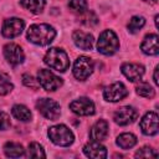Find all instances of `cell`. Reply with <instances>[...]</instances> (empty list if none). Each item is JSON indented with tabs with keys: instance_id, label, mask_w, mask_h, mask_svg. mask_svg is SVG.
Segmentation results:
<instances>
[{
	"instance_id": "6da1fadb",
	"label": "cell",
	"mask_w": 159,
	"mask_h": 159,
	"mask_svg": "<svg viewBox=\"0 0 159 159\" xmlns=\"http://www.w3.org/2000/svg\"><path fill=\"white\" fill-rule=\"evenodd\" d=\"M27 40L39 46L51 43L56 36V30L48 24H34L27 30Z\"/></svg>"
},
{
	"instance_id": "484cf974",
	"label": "cell",
	"mask_w": 159,
	"mask_h": 159,
	"mask_svg": "<svg viewBox=\"0 0 159 159\" xmlns=\"http://www.w3.org/2000/svg\"><path fill=\"white\" fill-rule=\"evenodd\" d=\"M27 157H30V158H45L46 154H45V150H43L42 145H40L36 142H32V143L29 144Z\"/></svg>"
},
{
	"instance_id": "8fae6325",
	"label": "cell",
	"mask_w": 159,
	"mask_h": 159,
	"mask_svg": "<svg viewBox=\"0 0 159 159\" xmlns=\"http://www.w3.org/2000/svg\"><path fill=\"white\" fill-rule=\"evenodd\" d=\"M70 109L77 116H92L94 114V103L87 97H81L70 103Z\"/></svg>"
},
{
	"instance_id": "2e32d148",
	"label": "cell",
	"mask_w": 159,
	"mask_h": 159,
	"mask_svg": "<svg viewBox=\"0 0 159 159\" xmlns=\"http://www.w3.org/2000/svg\"><path fill=\"white\" fill-rule=\"evenodd\" d=\"M83 153L94 159H104L107 157V149L104 145H102L99 142H89L83 147Z\"/></svg>"
},
{
	"instance_id": "83f0119b",
	"label": "cell",
	"mask_w": 159,
	"mask_h": 159,
	"mask_svg": "<svg viewBox=\"0 0 159 159\" xmlns=\"http://www.w3.org/2000/svg\"><path fill=\"white\" fill-rule=\"evenodd\" d=\"M135 157H137V158H157V157H158V153H157L153 148L144 147V148L139 149V150L135 153Z\"/></svg>"
},
{
	"instance_id": "8992f818",
	"label": "cell",
	"mask_w": 159,
	"mask_h": 159,
	"mask_svg": "<svg viewBox=\"0 0 159 159\" xmlns=\"http://www.w3.org/2000/svg\"><path fill=\"white\" fill-rule=\"evenodd\" d=\"M37 82L45 91L48 92H53L62 86V78L45 68H41L37 72Z\"/></svg>"
},
{
	"instance_id": "5bb4252c",
	"label": "cell",
	"mask_w": 159,
	"mask_h": 159,
	"mask_svg": "<svg viewBox=\"0 0 159 159\" xmlns=\"http://www.w3.org/2000/svg\"><path fill=\"white\" fill-rule=\"evenodd\" d=\"M72 40L77 47L84 51H89L93 47V36L89 32H84L81 30H76L72 35Z\"/></svg>"
},
{
	"instance_id": "9a60e30c",
	"label": "cell",
	"mask_w": 159,
	"mask_h": 159,
	"mask_svg": "<svg viewBox=\"0 0 159 159\" xmlns=\"http://www.w3.org/2000/svg\"><path fill=\"white\" fill-rule=\"evenodd\" d=\"M120 70L130 82L139 81L144 75V67L139 63H123Z\"/></svg>"
},
{
	"instance_id": "603a6c76",
	"label": "cell",
	"mask_w": 159,
	"mask_h": 159,
	"mask_svg": "<svg viewBox=\"0 0 159 159\" xmlns=\"http://www.w3.org/2000/svg\"><path fill=\"white\" fill-rule=\"evenodd\" d=\"M144 25H145V19H144L143 16H133V17L129 20L127 27H128V31H129L130 34H135V32H138Z\"/></svg>"
},
{
	"instance_id": "ffe728a7",
	"label": "cell",
	"mask_w": 159,
	"mask_h": 159,
	"mask_svg": "<svg viewBox=\"0 0 159 159\" xmlns=\"http://www.w3.org/2000/svg\"><path fill=\"white\" fill-rule=\"evenodd\" d=\"M4 152H5L6 157H9V158H20L24 155L25 149L20 143L7 142L4 147Z\"/></svg>"
},
{
	"instance_id": "7a4b0ae2",
	"label": "cell",
	"mask_w": 159,
	"mask_h": 159,
	"mask_svg": "<svg viewBox=\"0 0 159 159\" xmlns=\"http://www.w3.org/2000/svg\"><path fill=\"white\" fill-rule=\"evenodd\" d=\"M43 62L50 68L58 71V72H65L70 67V60H68L67 53L62 48H58V47L50 48L43 57Z\"/></svg>"
},
{
	"instance_id": "3957f363",
	"label": "cell",
	"mask_w": 159,
	"mask_h": 159,
	"mask_svg": "<svg viewBox=\"0 0 159 159\" xmlns=\"http://www.w3.org/2000/svg\"><path fill=\"white\" fill-rule=\"evenodd\" d=\"M47 134L51 142L60 147H68L75 140V135L72 130L65 124H57V125L50 127Z\"/></svg>"
},
{
	"instance_id": "d6986e66",
	"label": "cell",
	"mask_w": 159,
	"mask_h": 159,
	"mask_svg": "<svg viewBox=\"0 0 159 159\" xmlns=\"http://www.w3.org/2000/svg\"><path fill=\"white\" fill-rule=\"evenodd\" d=\"M11 113L17 120H21V122H29L32 118L31 111L24 104H15L11 109Z\"/></svg>"
},
{
	"instance_id": "cb8c5ba5",
	"label": "cell",
	"mask_w": 159,
	"mask_h": 159,
	"mask_svg": "<svg viewBox=\"0 0 159 159\" xmlns=\"http://www.w3.org/2000/svg\"><path fill=\"white\" fill-rule=\"evenodd\" d=\"M12 88H14V84L10 81V77L6 73L0 72V94L1 96L7 94L9 92L12 91Z\"/></svg>"
},
{
	"instance_id": "277c9868",
	"label": "cell",
	"mask_w": 159,
	"mask_h": 159,
	"mask_svg": "<svg viewBox=\"0 0 159 159\" xmlns=\"http://www.w3.org/2000/svg\"><path fill=\"white\" fill-rule=\"evenodd\" d=\"M119 47V40L117 37V35L114 34V31L112 30H104L97 41V50L98 52H101L102 55H113L114 52H117Z\"/></svg>"
},
{
	"instance_id": "9c48e42d",
	"label": "cell",
	"mask_w": 159,
	"mask_h": 159,
	"mask_svg": "<svg viewBox=\"0 0 159 159\" xmlns=\"http://www.w3.org/2000/svg\"><path fill=\"white\" fill-rule=\"evenodd\" d=\"M24 27H25L24 20L19 19V17H10V19L4 21L1 34H2L4 37L14 39V37L19 36L22 32Z\"/></svg>"
},
{
	"instance_id": "44dd1931",
	"label": "cell",
	"mask_w": 159,
	"mask_h": 159,
	"mask_svg": "<svg viewBox=\"0 0 159 159\" xmlns=\"http://www.w3.org/2000/svg\"><path fill=\"white\" fill-rule=\"evenodd\" d=\"M137 144V137L132 133H122L117 137V145L122 149H129Z\"/></svg>"
},
{
	"instance_id": "4fadbf2b",
	"label": "cell",
	"mask_w": 159,
	"mask_h": 159,
	"mask_svg": "<svg viewBox=\"0 0 159 159\" xmlns=\"http://www.w3.org/2000/svg\"><path fill=\"white\" fill-rule=\"evenodd\" d=\"M140 129L145 135H155L158 133V114L155 112H148L140 119Z\"/></svg>"
},
{
	"instance_id": "ac0fdd59",
	"label": "cell",
	"mask_w": 159,
	"mask_h": 159,
	"mask_svg": "<svg viewBox=\"0 0 159 159\" xmlns=\"http://www.w3.org/2000/svg\"><path fill=\"white\" fill-rule=\"evenodd\" d=\"M140 50L149 56L158 55L159 52V45H158V35L157 34H149L145 36L140 45Z\"/></svg>"
},
{
	"instance_id": "4dcf8cb0",
	"label": "cell",
	"mask_w": 159,
	"mask_h": 159,
	"mask_svg": "<svg viewBox=\"0 0 159 159\" xmlns=\"http://www.w3.org/2000/svg\"><path fill=\"white\" fill-rule=\"evenodd\" d=\"M157 73H158V66H157V67H155V70H154V77H153V78H154V83H155V84H158V76H157Z\"/></svg>"
},
{
	"instance_id": "d4e9b609",
	"label": "cell",
	"mask_w": 159,
	"mask_h": 159,
	"mask_svg": "<svg viewBox=\"0 0 159 159\" xmlns=\"http://www.w3.org/2000/svg\"><path fill=\"white\" fill-rule=\"evenodd\" d=\"M135 91H137V93H138L140 97H144V98H153L154 94H155L154 88H153L149 83H147V82H140V83L137 86Z\"/></svg>"
},
{
	"instance_id": "1f68e13d",
	"label": "cell",
	"mask_w": 159,
	"mask_h": 159,
	"mask_svg": "<svg viewBox=\"0 0 159 159\" xmlns=\"http://www.w3.org/2000/svg\"><path fill=\"white\" fill-rule=\"evenodd\" d=\"M143 1H145V2H152V4H155L158 0H143Z\"/></svg>"
},
{
	"instance_id": "52a82bcc",
	"label": "cell",
	"mask_w": 159,
	"mask_h": 159,
	"mask_svg": "<svg viewBox=\"0 0 159 159\" xmlns=\"http://www.w3.org/2000/svg\"><path fill=\"white\" fill-rule=\"evenodd\" d=\"M72 72H73V76L78 81L87 80L93 72V61H92V58H89L87 56H80L75 61Z\"/></svg>"
},
{
	"instance_id": "30bf717a",
	"label": "cell",
	"mask_w": 159,
	"mask_h": 159,
	"mask_svg": "<svg viewBox=\"0 0 159 159\" xmlns=\"http://www.w3.org/2000/svg\"><path fill=\"white\" fill-rule=\"evenodd\" d=\"M138 117V111L132 106H123L114 112L113 119L119 125H127L133 123Z\"/></svg>"
},
{
	"instance_id": "f546056e",
	"label": "cell",
	"mask_w": 159,
	"mask_h": 159,
	"mask_svg": "<svg viewBox=\"0 0 159 159\" xmlns=\"http://www.w3.org/2000/svg\"><path fill=\"white\" fill-rule=\"evenodd\" d=\"M22 83H24L26 87L37 88V82H36V80H35V78H34L31 75H29V73L22 75Z\"/></svg>"
},
{
	"instance_id": "f1b7e54d",
	"label": "cell",
	"mask_w": 159,
	"mask_h": 159,
	"mask_svg": "<svg viewBox=\"0 0 159 159\" xmlns=\"http://www.w3.org/2000/svg\"><path fill=\"white\" fill-rule=\"evenodd\" d=\"M10 125H11L10 116L7 113H5V112H0V130L9 129Z\"/></svg>"
},
{
	"instance_id": "e0dca14e",
	"label": "cell",
	"mask_w": 159,
	"mask_h": 159,
	"mask_svg": "<svg viewBox=\"0 0 159 159\" xmlns=\"http://www.w3.org/2000/svg\"><path fill=\"white\" fill-rule=\"evenodd\" d=\"M107 135H108V123H107V120H104V119L97 120V122L92 125V128H91V130H89V137H91V139H92V140H96V142H102V140H104V139L107 138Z\"/></svg>"
},
{
	"instance_id": "7402d4cb",
	"label": "cell",
	"mask_w": 159,
	"mask_h": 159,
	"mask_svg": "<svg viewBox=\"0 0 159 159\" xmlns=\"http://www.w3.org/2000/svg\"><path fill=\"white\" fill-rule=\"evenodd\" d=\"M45 5V0H21V6L32 14H41Z\"/></svg>"
},
{
	"instance_id": "4316f807",
	"label": "cell",
	"mask_w": 159,
	"mask_h": 159,
	"mask_svg": "<svg viewBox=\"0 0 159 159\" xmlns=\"http://www.w3.org/2000/svg\"><path fill=\"white\" fill-rule=\"evenodd\" d=\"M87 1L86 0H70L68 1V7L72 10V11H75V12H77V14H83V12H86V10H87Z\"/></svg>"
},
{
	"instance_id": "ba28073f",
	"label": "cell",
	"mask_w": 159,
	"mask_h": 159,
	"mask_svg": "<svg viewBox=\"0 0 159 159\" xmlns=\"http://www.w3.org/2000/svg\"><path fill=\"white\" fill-rule=\"evenodd\" d=\"M128 96V89L122 82H114L103 91V97L108 102H118Z\"/></svg>"
},
{
	"instance_id": "5b68a950",
	"label": "cell",
	"mask_w": 159,
	"mask_h": 159,
	"mask_svg": "<svg viewBox=\"0 0 159 159\" xmlns=\"http://www.w3.org/2000/svg\"><path fill=\"white\" fill-rule=\"evenodd\" d=\"M36 108L46 119H50V120H56L61 114L60 104L56 101L51 99V98H40V99H37Z\"/></svg>"
},
{
	"instance_id": "7c38bea8",
	"label": "cell",
	"mask_w": 159,
	"mask_h": 159,
	"mask_svg": "<svg viewBox=\"0 0 159 159\" xmlns=\"http://www.w3.org/2000/svg\"><path fill=\"white\" fill-rule=\"evenodd\" d=\"M4 56L11 66H17L24 62L25 55L22 48L16 43H7L4 46Z\"/></svg>"
}]
</instances>
